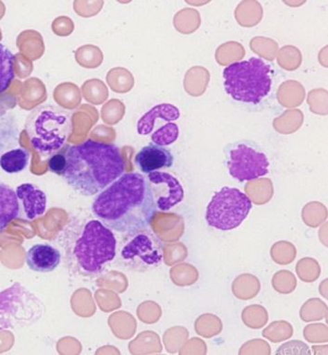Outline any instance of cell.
I'll return each instance as SVG.
<instances>
[{
  "label": "cell",
  "instance_id": "cell-7",
  "mask_svg": "<svg viewBox=\"0 0 328 355\" xmlns=\"http://www.w3.org/2000/svg\"><path fill=\"white\" fill-rule=\"evenodd\" d=\"M252 209L247 193L237 188L225 187L212 196L207 207L206 220L210 227L231 231L242 225Z\"/></svg>",
  "mask_w": 328,
  "mask_h": 355
},
{
  "label": "cell",
  "instance_id": "cell-8",
  "mask_svg": "<svg viewBox=\"0 0 328 355\" xmlns=\"http://www.w3.org/2000/svg\"><path fill=\"white\" fill-rule=\"evenodd\" d=\"M226 166L232 178L240 182L255 181L269 173L266 153L255 143L240 141L227 146Z\"/></svg>",
  "mask_w": 328,
  "mask_h": 355
},
{
  "label": "cell",
  "instance_id": "cell-2",
  "mask_svg": "<svg viewBox=\"0 0 328 355\" xmlns=\"http://www.w3.org/2000/svg\"><path fill=\"white\" fill-rule=\"evenodd\" d=\"M62 178L79 195L96 196L124 174L126 163L114 144L87 140L67 147Z\"/></svg>",
  "mask_w": 328,
  "mask_h": 355
},
{
  "label": "cell",
  "instance_id": "cell-6",
  "mask_svg": "<svg viewBox=\"0 0 328 355\" xmlns=\"http://www.w3.org/2000/svg\"><path fill=\"white\" fill-rule=\"evenodd\" d=\"M45 307L20 283L0 292V331L31 326L42 318Z\"/></svg>",
  "mask_w": 328,
  "mask_h": 355
},
{
  "label": "cell",
  "instance_id": "cell-9",
  "mask_svg": "<svg viewBox=\"0 0 328 355\" xmlns=\"http://www.w3.org/2000/svg\"><path fill=\"white\" fill-rule=\"evenodd\" d=\"M131 236L121 250V258L127 266L143 271L162 262L163 247L158 239L144 231Z\"/></svg>",
  "mask_w": 328,
  "mask_h": 355
},
{
  "label": "cell",
  "instance_id": "cell-18",
  "mask_svg": "<svg viewBox=\"0 0 328 355\" xmlns=\"http://www.w3.org/2000/svg\"><path fill=\"white\" fill-rule=\"evenodd\" d=\"M18 139L19 130L15 120L8 114L0 113V155L15 147L18 144Z\"/></svg>",
  "mask_w": 328,
  "mask_h": 355
},
{
  "label": "cell",
  "instance_id": "cell-12",
  "mask_svg": "<svg viewBox=\"0 0 328 355\" xmlns=\"http://www.w3.org/2000/svg\"><path fill=\"white\" fill-rule=\"evenodd\" d=\"M61 261V252L49 244L33 245L26 253L27 266L32 271L37 272H53Z\"/></svg>",
  "mask_w": 328,
  "mask_h": 355
},
{
  "label": "cell",
  "instance_id": "cell-19",
  "mask_svg": "<svg viewBox=\"0 0 328 355\" xmlns=\"http://www.w3.org/2000/svg\"><path fill=\"white\" fill-rule=\"evenodd\" d=\"M180 135L179 125L173 122L162 125L153 133L151 139L153 143L157 146L166 147L171 146L178 140Z\"/></svg>",
  "mask_w": 328,
  "mask_h": 355
},
{
  "label": "cell",
  "instance_id": "cell-10",
  "mask_svg": "<svg viewBox=\"0 0 328 355\" xmlns=\"http://www.w3.org/2000/svg\"><path fill=\"white\" fill-rule=\"evenodd\" d=\"M146 179L151 185L157 209L160 211H169L184 198V189L173 175L155 171L147 174Z\"/></svg>",
  "mask_w": 328,
  "mask_h": 355
},
{
  "label": "cell",
  "instance_id": "cell-3",
  "mask_svg": "<svg viewBox=\"0 0 328 355\" xmlns=\"http://www.w3.org/2000/svg\"><path fill=\"white\" fill-rule=\"evenodd\" d=\"M26 131L33 148L41 155L56 154L73 132V116L56 105H40L27 116Z\"/></svg>",
  "mask_w": 328,
  "mask_h": 355
},
{
  "label": "cell",
  "instance_id": "cell-16",
  "mask_svg": "<svg viewBox=\"0 0 328 355\" xmlns=\"http://www.w3.org/2000/svg\"><path fill=\"white\" fill-rule=\"evenodd\" d=\"M30 153L28 150L15 148L0 155V168L9 174L20 173L28 166Z\"/></svg>",
  "mask_w": 328,
  "mask_h": 355
},
{
  "label": "cell",
  "instance_id": "cell-13",
  "mask_svg": "<svg viewBox=\"0 0 328 355\" xmlns=\"http://www.w3.org/2000/svg\"><path fill=\"white\" fill-rule=\"evenodd\" d=\"M15 192L27 220H33L45 214L48 198L40 188L32 184H23L16 188Z\"/></svg>",
  "mask_w": 328,
  "mask_h": 355
},
{
  "label": "cell",
  "instance_id": "cell-17",
  "mask_svg": "<svg viewBox=\"0 0 328 355\" xmlns=\"http://www.w3.org/2000/svg\"><path fill=\"white\" fill-rule=\"evenodd\" d=\"M15 54L6 46L0 43V95L8 91L15 80Z\"/></svg>",
  "mask_w": 328,
  "mask_h": 355
},
{
  "label": "cell",
  "instance_id": "cell-14",
  "mask_svg": "<svg viewBox=\"0 0 328 355\" xmlns=\"http://www.w3.org/2000/svg\"><path fill=\"white\" fill-rule=\"evenodd\" d=\"M180 117V109L171 103H160L146 112L137 123L139 135L148 136L154 130L155 121L162 119L166 122H173Z\"/></svg>",
  "mask_w": 328,
  "mask_h": 355
},
{
  "label": "cell",
  "instance_id": "cell-11",
  "mask_svg": "<svg viewBox=\"0 0 328 355\" xmlns=\"http://www.w3.org/2000/svg\"><path fill=\"white\" fill-rule=\"evenodd\" d=\"M137 168L144 174L169 168L174 165V155L166 147L154 143L147 144L136 155Z\"/></svg>",
  "mask_w": 328,
  "mask_h": 355
},
{
  "label": "cell",
  "instance_id": "cell-20",
  "mask_svg": "<svg viewBox=\"0 0 328 355\" xmlns=\"http://www.w3.org/2000/svg\"><path fill=\"white\" fill-rule=\"evenodd\" d=\"M48 165L49 169L51 172L59 175V176H62L65 168H67V157H65L64 153H58V154L53 155L49 159Z\"/></svg>",
  "mask_w": 328,
  "mask_h": 355
},
{
  "label": "cell",
  "instance_id": "cell-5",
  "mask_svg": "<svg viewBox=\"0 0 328 355\" xmlns=\"http://www.w3.org/2000/svg\"><path fill=\"white\" fill-rule=\"evenodd\" d=\"M116 239L99 220L87 223L74 248L79 268L89 275L99 274L116 256Z\"/></svg>",
  "mask_w": 328,
  "mask_h": 355
},
{
  "label": "cell",
  "instance_id": "cell-1",
  "mask_svg": "<svg viewBox=\"0 0 328 355\" xmlns=\"http://www.w3.org/2000/svg\"><path fill=\"white\" fill-rule=\"evenodd\" d=\"M157 210L148 180L137 172L120 176L98 193L92 206L93 215L108 228L130 236L148 228Z\"/></svg>",
  "mask_w": 328,
  "mask_h": 355
},
{
  "label": "cell",
  "instance_id": "cell-15",
  "mask_svg": "<svg viewBox=\"0 0 328 355\" xmlns=\"http://www.w3.org/2000/svg\"><path fill=\"white\" fill-rule=\"evenodd\" d=\"M21 214V205L16 192L0 182V233Z\"/></svg>",
  "mask_w": 328,
  "mask_h": 355
},
{
  "label": "cell",
  "instance_id": "cell-4",
  "mask_svg": "<svg viewBox=\"0 0 328 355\" xmlns=\"http://www.w3.org/2000/svg\"><path fill=\"white\" fill-rule=\"evenodd\" d=\"M223 76L227 94L236 102L258 105L272 89V67L257 57L232 62L224 68Z\"/></svg>",
  "mask_w": 328,
  "mask_h": 355
}]
</instances>
